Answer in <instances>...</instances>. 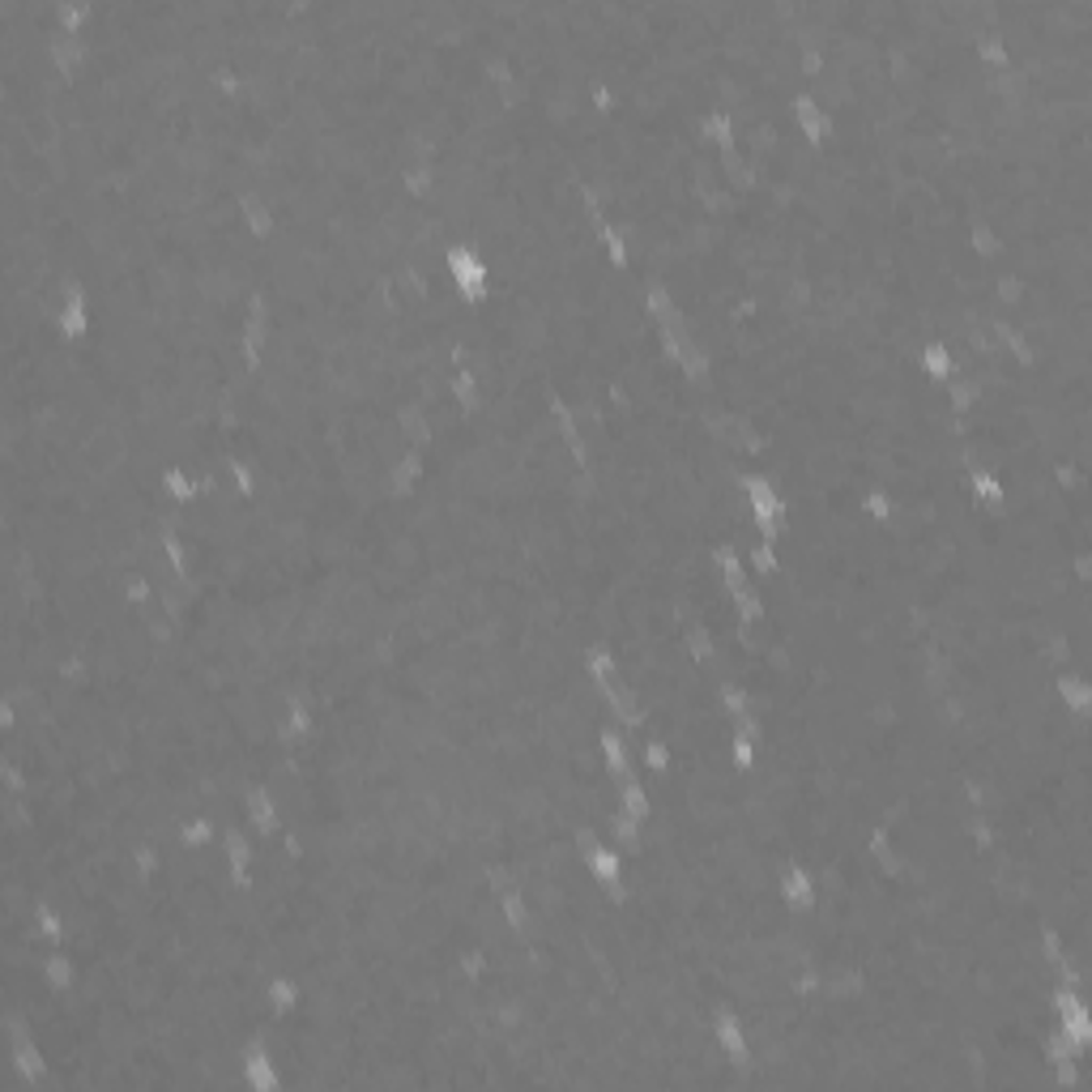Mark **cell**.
I'll return each instance as SVG.
<instances>
[{
    "label": "cell",
    "instance_id": "obj_1",
    "mask_svg": "<svg viewBox=\"0 0 1092 1092\" xmlns=\"http://www.w3.org/2000/svg\"><path fill=\"white\" fill-rule=\"evenodd\" d=\"M444 273H448V282L452 291H457L466 303H482L491 295V273H487V260L478 256L474 244H448L444 252Z\"/></svg>",
    "mask_w": 1092,
    "mask_h": 1092
},
{
    "label": "cell",
    "instance_id": "obj_2",
    "mask_svg": "<svg viewBox=\"0 0 1092 1092\" xmlns=\"http://www.w3.org/2000/svg\"><path fill=\"white\" fill-rule=\"evenodd\" d=\"M1050 1016H1054V1028H1059V1033H1067V1037L1079 1045V1050H1088V1045H1092V1008H1088L1084 990L1054 982V986H1050Z\"/></svg>",
    "mask_w": 1092,
    "mask_h": 1092
},
{
    "label": "cell",
    "instance_id": "obj_3",
    "mask_svg": "<svg viewBox=\"0 0 1092 1092\" xmlns=\"http://www.w3.org/2000/svg\"><path fill=\"white\" fill-rule=\"evenodd\" d=\"M252 828H244V819H235V824H226L222 828V862H226V884L231 888H252V858H256V845L248 837Z\"/></svg>",
    "mask_w": 1092,
    "mask_h": 1092
},
{
    "label": "cell",
    "instance_id": "obj_4",
    "mask_svg": "<svg viewBox=\"0 0 1092 1092\" xmlns=\"http://www.w3.org/2000/svg\"><path fill=\"white\" fill-rule=\"evenodd\" d=\"M713 1041H717V1050L730 1059L739 1071H747L751 1079V1033L743 1024V1016L735 1008H717L713 1012Z\"/></svg>",
    "mask_w": 1092,
    "mask_h": 1092
},
{
    "label": "cell",
    "instance_id": "obj_5",
    "mask_svg": "<svg viewBox=\"0 0 1092 1092\" xmlns=\"http://www.w3.org/2000/svg\"><path fill=\"white\" fill-rule=\"evenodd\" d=\"M240 1075H244V1088L248 1092H282V1067L273 1059L269 1041L265 1037H252L240 1054Z\"/></svg>",
    "mask_w": 1092,
    "mask_h": 1092
},
{
    "label": "cell",
    "instance_id": "obj_6",
    "mask_svg": "<svg viewBox=\"0 0 1092 1092\" xmlns=\"http://www.w3.org/2000/svg\"><path fill=\"white\" fill-rule=\"evenodd\" d=\"M244 824L252 828L256 841H273V837H278V828H282L278 798L269 794L265 781H252V786L244 790Z\"/></svg>",
    "mask_w": 1092,
    "mask_h": 1092
},
{
    "label": "cell",
    "instance_id": "obj_7",
    "mask_svg": "<svg viewBox=\"0 0 1092 1092\" xmlns=\"http://www.w3.org/2000/svg\"><path fill=\"white\" fill-rule=\"evenodd\" d=\"M790 120H794V132L802 136L806 146H824L833 136V116L819 107V99L811 95V90H798V95L790 99Z\"/></svg>",
    "mask_w": 1092,
    "mask_h": 1092
},
{
    "label": "cell",
    "instance_id": "obj_8",
    "mask_svg": "<svg viewBox=\"0 0 1092 1092\" xmlns=\"http://www.w3.org/2000/svg\"><path fill=\"white\" fill-rule=\"evenodd\" d=\"M777 892H781L786 909H794V914H806V909H815V900H819L815 871L806 867V862H786L781 879H777Z\"/></svg>",
    "mask_w": 1092,
    "mask_h": 1092
},
{
    "label": "cell",
    "instance_id": "obj_9",
    "mask_svg": "<svg viewBox=\"0 0 1092 1092\" xmlns=\"http://www.w3.org/2000/svg\"><path fill=\"white\" fill-rule=\"evenodd\" d=\"M9 1063L18 1071V1079L26 1088H43L48 1084V1050L39 1045V1037H22V1041H9Z\"/></svg>",
    "mask_w": 1092,
    "mask_h": 1092
},
{
    "label": "cell",
    "instance_id": "obj_10",
    "mask_svg": "<svg viewBox=\"0 0 1092 1092\" xmlns=\"http://www.w3.org/2000/svg\"><path fill=\"white\" fill-rule=\"evenodd\" d=\"M551 415H555V431H560V440H564V448H568V457H572L576 466H585V462H589V440H585L580 415L572 409V401H568L564 393L551 397Z\"/></svg>",
    "mask_w": 1092,
    "mask_h": 1092
},
{
    "label": "cell",
    "instance_id": "obj_11",
    "mask_svg": "<svg viewBox=\"0 0 1092 1092\" xmlns=\"http://www.w3.org/2000/svg\"><path fill=\"white\" fill-rule=\"evenodd\" d=\"M240 222H244V231L252 240H269L273 231H278V214H273V205L256 189H240Z\"/></svg>",
    "mask_w": 1092,
    "mask_h": 1092
},
{
    "label": "cell",
    "instance_id": "obj_12",
    "mask_svg": "<svg viewBox=\"0 0 1092 1092\" xmlns=\"http://www.w3.org/2000/svg\"><path fill=\"white\" fill-rule=\"evenodd\" d=\"M696 128H700V142H704L709 150H717V154H725V150H739V124H735V116L725 111V107H713V111H704Z\"/></svg>",
    "mask_w": 1092,
    "mask_h": 1092
},
{
    "label": "cell",
    "instance_id": "obj_13",
    "mask_svg": "<svg viewBox=\"0 0 1092 1092\" xmlns=\"http://www.w3.org/2000/svg\"><path fill=\"white\" fill-rule=\"evenodd\" d=\"M585 871H589V879L602 884V888L623 884V853H619V845L615 841H598L594 849L585 853Z\"/></svg>",
    "mask_w": 1092,
    "mask_h": 1092
},
{
    "label": "cell",
    "instance_id": "obj_14",
    "mask_svg": "<svg viewBox=\"0 0 1092 1092\" xmlns=\"http://www.w3.org/2000/svg\"><path fill=\"white\" fill-rule=\"evenodd\" d=\"M598 751H602V764H606V772L615 781H623V777H631V751H627V739H623V730L615 721H606L602 730H598Z\"/></svg>",
    "mask_w": 1092,
    "mask_h": 1092
},
{
    "label": "cell",
    "instance_id": "obj_15",
    "mask_svg": "<svg viewBox=\"0 0 1092 1092\" xmlns=\"http://www.w3.org/2000/svg\"><path fill=\"white\" fill-rule=\"evenodd\" d=\"M423 470H427V466H423V452H419V448H401V452H397V462H393L389 474H384L389 495H397V499L409 495V491H415V487L423 482Z\"/></svg>",
    "mask_w": 1092,
    "mask_h": 1092
},
{
    "label": "cell",
    "instance_id": "obj_16",
    "mask_svg": "<svg viewBox=\"0 0 1092 1092\" xmlns=\"http://www.w3.org/2000/svg\"><path fill=\"white\" fill-rule=\"evenodd\" d=\"M1054 700L1067 709V713H1092V682H1088V674H1079V670H1059L1054 674Z\"/></svg>",
    "mask_w": 1092,
    "mask_h": 1092
},
{
    "label": "cell",
    "instance_id": "obj_17",
    "mask_svg": "<svg viewBox=\"0 0 1092 1092\" xmlns=\"http://www.w3.org/2000/svg\"><path fill=\"white\" fill-rule=\"evenodd\" d=\"M265 1003H269V1012L278 1016V1020H287V1016H295L299 1003H303V986H299L291 973H273V977L265 982Z\"/></svg>",
    "mask_w": 1092,
    "mask_h": 1092
},
{
    "label": "cell",
    "instance_id": "obj_18",
    "mask_svg": "<svg viewBox=\"0 0 1092 1092\" xmlns=\"http://www.w3.org/2000/svg\"><path fill=\"white\" fill-rule=\"evenodd\" d=\"M965 478H969V495L977 499V504H986V508H1003V504H1008V482L998 478V470H990V466H969Z\"/></svg>",
    "mask_w": 1092,
    "mask_h": 1092
},
{
    "label": "cell",
    "instance_id": "obj_19",
    "mask_svg": "<svg viewBox=\"0 0 1092 1092\" xmlns=\"http://www.w3.org/2000/svg\"><path fill=\"white\" fill-rule=\"evenodd\" d=\"M444 389H448L452 405H457L462 415H478V409H482V380H478V372H470V368L448 372Z\"/></svg>",
    "mask_w": 1092,
    "mask_h": 1092
},
{
    "label": "cell",
    "instance_id": "obj_20",
    "mask_svg": "<svg viewBox=\"0 0 1092 1092\" xmlns=\"http://www.w3.org/2000/svg\"><path fill=\"white\" fill-rule=\"evenodd\" d=\"M401 189L415 197V201H431L436 197V189H440V171H436V163L431 158H409L405 167H401Z\"/></svg>",
    "mask_w": 1092,
    "mask_h": 1092
},
{
    "label": "cell",
    "instance_id": "obj_21",
    "mask_svg": "<svg viewBox=\"0 0 1092 1092\" xmlns=\"http://www.w3.org/2000/svg\"><path fill=\"white\" fill-rule=\"evenodd\" d=\"M713 568H717V576H721V585H725V594H735V589L751 585V568H747L743 551H739V546H730V542L713 551Z\"/></svg>",
    "mask_w": 1092,
    "mask_h": 1092
},
{
    "label": "cell",
    "instance_id": "obj_22",
    "mask_svg": "<svg viewBox=\"0 0 1092 1092\" xmlns=\"http://www.w3.org/2000/svg\"><path fill=\"white\" fill-rule=\"evenodd\" d=\"M495 904H499V918H504V922H508L517 935H521V930H529V922H533V904H529V892H525L521 884H513L508 892H499V900H495Z\"/></svg>",
    "mask_w": 1092,
    "mask_h": 1092
},
{
    "label": "cell",
    "instance_id": "obj_23",
    "mask_svg": "<svg viewBox=\"0 0 1092 1092\" xmlns=\"http://www.w3.org/2000/svg\"><path fill=\"white\" fill-rule=\"evenodd\" d=\"M585 674H589V682H594V688L602 692V688H611V682H619V657H615V649L611 645H594L585 653Z\"/></svg>",
    "mask_w": 1092,
    "mask_h": 1092
},
{
    "label": "cell",
    "instance_id": "obj_24",
    "mask_svg": "<svg viewBox=\"0 0 1092 1092\" xmlns=\"http://www.w3.org/2000/svg\"><path fill=\"white\" fill-rule=\"evenodd\" d=\"M619 806L631 815V819H641V824H649V815H653V802H649V786H645V777H623L619 781Z\"/></svg>",
    "mask_w": 1092,
    "mask_h": 1092
},
{
    "label": "cell",
    "instance_id": "obj_25",
    "mask_svg": "<svg viewBox=\"0 0 1092 1092\" xmlns=\"http://www.w3.org/2000/svg\"><path fill=\"white\" fill-rule=\"evenodd\" d=\"M158 491L171 499V504H193V499L201 495V491H197V478H193L184 466H167V470L158 474Z\"/></svg>",
    "mask_w": 1092,
    "mask_h": 1092
},
{
    "label": "cell",
    "instance_id": "obj_26",
    "mask_svg": "<svg viewBox=\"0 0 1092 1092\" xmlns=\"http://www.w3.org/2000/svg\"><path fill=\"white\" fill-rule=\"evenodd\" d=\"M218 837H222V828L209 815H189L184 824H179V849H209Z\"/></svg>",
    "mask_w": 1092,
    "mask_h": 1092
},
{
    "label": "cell",
    "instance_id": "obj_27",
    "mask_svg": "<svg viewBox=\"0 0 1092 1092\" xmlns=\"http://www.w3.org/2000/svg\"><path fill=\"white\" fill-rule=\"evenodd\" d=\"M120 598H124L128 606H150V602L158 598V585H154V576H150V572L132 568V572H124V576H120Z\"/></svg>",
    "mask_w": 1092,
    "mask_h": 1092
},
{
    "label": "cell",
    "instance_id": "obj_28",
    "mask_svg": "<svg viewBox=\"0 0 1092 1092\" xmlns=\"http://www.w3.org/2000/svg\"><path fill=\"white\" fill-rule=\"evenodd\" d=\"M858 504H862V513H867L875 525H888V521L896 517V508H900V504H896V495H892L884 482H871L867 491H862Z\"/></svg>",
    "mask_w": 1092,
    "mask_h": 1092
},
{
    "label": "cell",
    "instance_id": "obj_29",
    "mask_svg": "<svg viewBox=\"0 0 1092 1092\" xmlns=\"http://www.w3.org/2000/svg\"><path fill=\"white\" fill-rule=\"evenodd\" d=\"M90 18H95V0H56V30L85 34Z\"/></svg>",
    "mask_w": 1092,
    "mask_h": 1092
},
{
    "label": "cell",
    "instance_id": "obj_30",
    "mask_svg": "<svg viewBox=\"0 0 1092 1092\" xmlns=\"http://www.w3.org/2000/svg\"><path fill=\"white\" fill-rule=\"evenodd\" d=\"M730 606H735V619L743 623V627H751V623H760L764 619V594H760V585L751 580V585H743V589H735L730 594Z\"/></svg>",
    "mask_w": 1092,
    "mask_h": 1092
},
{
    "label": "cell",
    "instance_id": "obj_31",
    "mask_svg": "<svg viewBox=\"0 0 1092 1092\" xmlns=\"http://www.w3.org/2000/svg\"><path fill=\"white\" fill-rule=\"evenodd\" d=\"M717 704H721V713L730 717V721L743 717V713H755V709H751V692L743 688L739 678H721V682H717Z\"/></svg>",
    "mask_w": 1092,
    "mask_h": 1092
},
{
    "label": "cell",
    "instance_id": "obj_32",
    "mask_svg": "<svg viewBox=\"0 0 1092 1092\" xmlns=\"http://www.w3.org/2000/svg\"><path fill=\"white\" fill-rule=\"evenodd\" d=\"M743 560H747V568H751V576L755 580H764V576H772L781 568V555H777V542H751L747 551H743Z\"/></svg>",
    "mask_w": 1092,
    "mask_h": 1092
},
{
    "label": "cell",
    "instance_id": "obj_33",
    "mask_svg": "<svg viewBox=\"0 0 1092 1092\" xmlns=\"http://www.w3.org/2000/svg\"><path fill=\"white\" fill-rule=\"evenodd\" d=\"M167 867V849L163 845H154V841H142L132 849V871H136V879H158V871Z\"/></svg>",
    "mask_w": 1092,
    "mask_h": 1092
},
{
    "label": "cell",
    "instance_id": "obj_34",
    "mask_svg": "<svg viewBox=\"0 0 1092 1092\" xmlns=\"http://www.w3.org/2000/svg\"><path fill=\"white\" fill-rule=\"evenodd\" d=\"M636 751H641V768H645V777H666L670 772V747L662 739H641L636 743Z\"/></svg>",
    "mask_w": 1092,
    "mask_h": 1092
},
{
    "label": "cell",
    "instance_id": "obj_35",
    "mask_svg": "<svg viewBox=\"0 0 1092 1092\" xmlns=\"http://www.w3.org/2000/svg\"><path fill=\"white\" fill-rule=\"evenodd\" d=\"M602 252H606V260H611L615 269H627V265H631V244H627L623 226H619L615 218L602 226Z\"/></svg>",
    "mask_w": 1092,
    "mask_h": 1092
},
{
    "label": "cell",
    "instance_id": "obj_36",
    "mask_svg": "<svg viewBox=\"0 0 1092 1092\" xmlns=\"http://www.w3.org/2000/svg\"><path fill=\"white\" fill-rule=\"evenodd\" d=\"M725 755H730V768H735V772H751V768H755V760H760V747H755L747 735L730 730V743H725Z\"/></svg>",
    "mask_w": 1092,
    "mask_h": 1092
},
{
    "label": "cell",
    "instance_id": "obj_37",
    "mask_svg": "<svg viewBox=\"0 0 1092 1092\" xmlns=\"http://www.w3.org/2000/svg\"><path fill=\"white\" fill-rule=\"evenodd\" d=\"M790 990H794V998H806V1003H815V998H824V973H819V969H798V973L790 977Z\"/></svg>",
    "mask_w": 1092,
    "mask_h": 1092
}]
</instances>
